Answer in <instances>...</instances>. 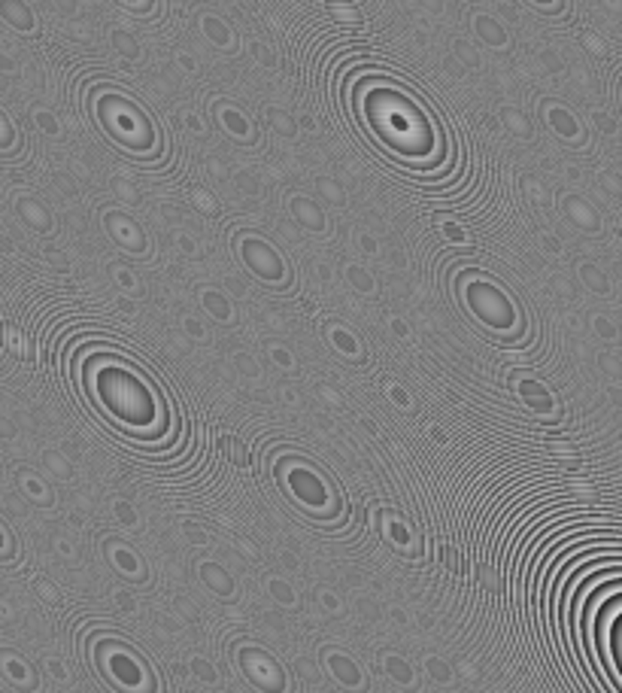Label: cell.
<instances>
[{
    "mask_svg": "<svg viewBox=\"0 0 622 693\" xmlns=\"http://www.w3.org/2000/svg\"><path fill=\"white\" fill-rule=\"evenodd\" d=\"M365 116L374 135L386 140L389 150L401 152V156H422L432 150V125H428L425 113L404 94L389 92V88L370 92L365 101Z\"/></svg>",
    "mask_w": 622,
    "mask_h": 693,
    "instance_id": "cell-1",
    "label": "cell"
}]
</instances>
